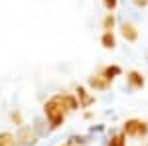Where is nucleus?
Segmentation results:
<instances>
[{"label":"nucleus","mask_w":148,"mask_h":146,"mask_svg":"<svg viewBox=\"0 0 148 146\" xmlns=\"http://www.w3.org/2000/svg\"><path fill=\"white\" fill-rule=\"evenodd\" d=\"M16 144L22 146H36L38 144V134L34 132L32 124H22L16 132Z\"/></svg>","instance_id":"3"},{"label":"nucleus","mask_w":148,"mask_h":146,"mask_svg":"<svg viewBox=\"0 0 148 146\" xmlns=\"http://www.w3.org/2000/svg\"><path fill=\"white\" fill-rule=\"evenodd\" d=\"M87 85H89L93 91H107L109 87H111V83L103 77L101 73H95V75H91V77L87 79Z\"/></svg>","instance_id":"7"},{"label":"nucleus","mask_w":148,"mask_h":146,"mask_svg":"<svg viewBox=\"0 0 148 146\" xmlns=\"http://www.w3.org/2000/svg\"><path fill=\"white\" fill-rule=\"evenodd\" d=\"M46 119H42V117H36L34 119V124H32V128H34V132L38 134V138H42V136H46L49 132V128L46 126Z\"/></svg>","instance_id":"9"},{"label":"nucleus","mask_w":148,"mask_h":146,"mask_svg":"<svg viewBox=\"0 0 148 146\" xmlns=\"http://www.w3.org/2000/svg\"><path fill=\"white\" fill-rule=\"evenodd\" d=\"M121 130L125 132V136L142 138V136H148V123L142 119H126Z\"/></svg>","instance_id":"2"},{"label":"nucleus","mask_w":148,"mask_h":146,"mask_svg":"<svg viewBox=\"0 0 148 146\" xmlns=\"http://www.w3.org/2000/svg\"><path fill=\"white\" fill-rule=\"evenodd\" d=\"M0 146H16V136L8 130L0 132Z\"/></svg>","instance_id":"14"},{"label":"nucleus","mask_w":148,"mask_h":146,"mask_svg":"<svg viewBox=\"0 0 148 146\" xmlns=\"http://www.w3.org/2000/svg\"><path fill=\"white\" fill-rule=\"evenodd\" d=\"M130 2H132L136 8H146L148 6V0H130Z\"/></svg>","instance_id":"18"},{"label":"nucleus","mask_w":148,"mask_h":146,"mask_svg":"<svg viewBox=\"0 0 148 146\" xmlns=\"http://www.w3.org/2000/svg\"><path fill=\"white\" fill-rule=\"evenodd\" d=\"M67 109H65V103H63V95L57 93L53 97H49L46 103H44V114H46V121L49 123V132L51 130H57L65 117H67Z\"/></svg>","instance_id":"1"},{"label":"nucleus","mask_w":148,"mask_h":146,"mask_svg":"<svg viewBox=\"0 0 148 146\" xmlns=\"http://www.w3.org/2000/svg\"><path fill=\"white\" fill-rule=\"evenodd\" d=\"M114 24H116V18H114V14H107L105 18H103V30L105 32H113L114 30Z\"/></svg>","instance_id":"15"},{"label":"nucleus","mask_w":148,"mask_h":146,"mask_svg":"<svg viewBox=\"0 0 148 146\" xmlns=\"http://www.w3.org/2000/svg\"><path fill=\"white\" fill-rule=\"evenodd\" d=\"M61 146H69V144H61Z\"/></svg>","instance_id":"20"},{"label":"nucleus","mask_w":148,"mask_h":146,"mask_svg":"<svg viewBox=\"0 0 148 146\" xmlns=\"http://www.w3.org/2000/svg\"><path fill=\"white\" fill-rule=\"evenodd\" d=\"M103 130H105V126H103V124H93L91 128H89V132H91V134H95V132H103Z\"/></svg>","instance_id":"19"},{"label":"nucleus","mask_w":148,"mask_h":146,"mask_svg":"<svg viewBox=\"0 0 148 146\" xmlns=\"http://www.w3.org/2000/svg\"><path fill=\"white\" fill-rule=\"evenodd\" d=\"M79 101V109H89L91 105H95V97L83 85H75V93H73Z\"/></svg>","instance_id":"5"},{"label":"nucleus","mask_w":148,"mask_h":146,"mask_svg":"<svg viewBox=\"0 0 148 146\" xmlns=\"http://www.w3.org/2000/svg\"><path fill=\"white\" fill-rule=\"evenodd\" d=\"M103 6L109 12H113V10H116V6H119V0H103Z\"/></svg>","instance_id":"17"},{"label":"nucleus","mask_w":148,"mask_h":146,"mask_svg":"<svg viewBox=\"0 0 148 146\" xmlns=\"http://www.w3.org/2000/svg\"><path fill=\"white\" fill-rule=\"evenodd\" d=\"M63 95V103H65V109H67L69 112L77 111L79 109V101H77V97L75 95H71V93H61Z\"/></svg>","instance_id":"12"},{"label":"nucleus","mask_w":148,"mask_h":146,"mask_svg":"<svg viewBox=\"0 0 148 146\" xmlns=\"http://www.w3.org/2000/svg\"><path fill=\"white\" fill-rule=\"evenodd\" d=\"M65 144H69V146H85V144H89V136H85V134H71L67 138Z\"/></svg>","instance_id":"13"},{"label":"nucleus","mask_w":148,"mask_h":146,"mask_svg":"<svg viewBox=\"0 0 148 146\" xmlns=\"http://www.w3.org/2000/svg\"><path fill=\"white\" fill-rule=\"evenodd\" d=\"M144 85H146V79L138 69L126 71V87L130 91H140V89H144Z\"/></svg>","instance_id":"4"},{"label":"nucleus","mask_w":148,"mask_h":146,"mask_svg":"<svg viewBox=\"0 0 148 146\" xmlns=\"http://www.w3.org/2000/svg\"><path fill=\"white\" fill-rule=\"evenodd\" d=\"M146 146H148V142H146Z\"/></svg>","instance_id":"21"},{"label":"nucleus","mask_w":148,"mask_h":146,"mask_svg":"<svg viewBox=\"0 0 148 146\" xmlns=\"http://www.w3.org/2000/svg\"><path fill=\"white\" fill-rule=\"evenodd\" d=\"M121 36L125 38L128 44L138 42V28L132 22H121Z\"/></svg>","instance_id":"6"},{"label":"nucleus","mask_w":148,"mask_h":146,"mask_svg":"<svg viewBox=\"0 0 148 146\" xmlns=\"http://www.w3.org/2000/svg\"><path fill=\"white\" fill-rule=\"evenodd\" d=\"M107 146H126V136L123 130H113Z\"/></svg>","instance_id":"10"},{"label":"nucleus","mask_w":148,"mask_h":146,"mask_svg":"<svg viewBox=\"0 0 148 146\" xmlns=\"http://www.w3.org/2000/svg\"><path fill=\"white\" fill-rule=\"evenodd\" d=\"M99 42H101V45L105 49H114L116 47V38H114L113 32H103Z\"/></svg>","instance_id":"11"},{"label":"nucleus","mask_w":148,"mask_h":146,"mask_svg":"<svg viewBox=\"0 0 148 146\" xmlns=\"http://www.w3.org/2000/svg\"><path fill=\"white\" fill-rule=\"evenodd\" d=\"M10 119H12V123L18 124V126H22V124H24V121H22V112H20V111H12Z\"/></svg>","instance_id":"16"},{"label":"nucleus","mask_w":148,"mask_h":146,"mask_svg":"<svg viewBox=\"0 0 148 146\" xmlns=\"http://www.w3.org/2000/svg\"><path fill=\"white\" fill-rule=\"evenodd\" d=\"M101 75L107 79L109 83H113L116 77H121V75H123V67H121V65H116V63H113V65H105V67L101 69Z\"/></svg>","instance_id":"8"}]
</instances>
